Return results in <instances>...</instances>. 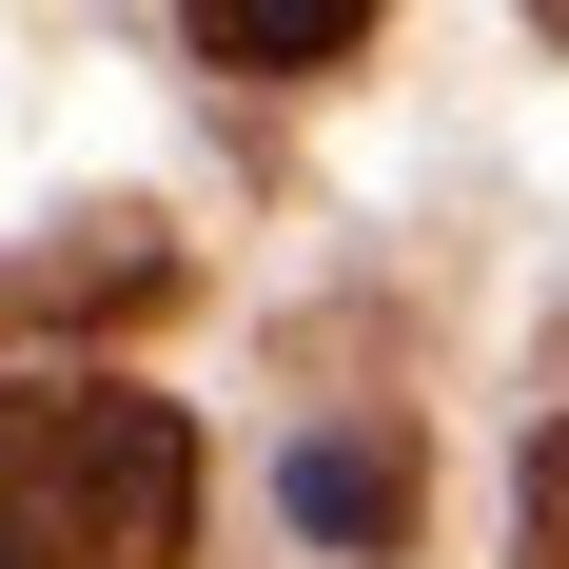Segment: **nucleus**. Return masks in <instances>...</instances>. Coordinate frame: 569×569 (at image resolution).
Instances as JSON below:
<instances>
[{"instance_id": "1", "label": "nucleus", "mask_w": 569, "mask_h": 569, "mask_svg": "<svg viewBox=\"0 0 569 569\" xmlns=\"http://www.w3.org/2000/svg\"><path fill=\"white\" fill-rule=\"evenodd\" d=\"M197 550V432L138 373H20L0 393V569H177Z\"/></svg>"}, {"instance_id": "2", "label": "nucleus", "mask_w": 569, "mask_h": 569, "mask_svg": "<svg viewBox=\"0 0 569 569\" xmlns=\"http://www.w3.org/2000/svg\"><path fill=\"white\" fill-rule=\"evenodd\" d=\"M177 295V236L158 217H79L40 256H0V335H79V315H158Z\"/></svg>"}, {"instance_id": "3", "label": "nucleus", "mask_w": 569, "mask_h": 569, "mask_svg": "<svg viewBox=\"0 0 569 569\" xmlns=\"http://www.w3.org/2000/svg\"><path fill=\"white\" fill-rule=\"evenodd\" d=\"M295 530L315 550H412V452L393 432H315L295 452Z\"/></svg>"}, {"instance_id": "4", "label": "nucleus", "mask_w": 569, "mask_h": 569, "mask_svg": "<svg viewBox=\"0 0 569 569\" xmlns=\"http://www.w3.org/2000/svg\"><path fill=\"white\" fill-rule=\"evenodd\" d=\"M197 59H373V20H353V0H315V20H256V0H197Z\"/></svg>"}, {"instance_id": "5", "label": "nucleus", "mask_w": 569, "mask_h": 569, "mask_svg": "<svg viewBox=\"0 0 569 569\" xmlns=\"http://www.w3.org/2000/svg\"><path fill=\"white\" fill-rule=\"evenodd\" d=\"M530 569H569V432H530Z\"/></svg>"}, {"instance_id": "6", "label": "nucleus", "mask_w": 569, "mask_h": 569, "mask_svg": "<svg viewBox=\"0 0 569 569\" xmlns=\"http://www.w3.org/2000/svg\"><path fill=\"white\" fill-rule=\"evenodd\" d=\"M550 40H569V20H550Z\"/></svg>"}]
</instances>
